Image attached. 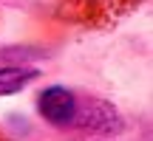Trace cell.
Returning <instances> with one entry per match:
<instances>
[{"label": "cell", "instance_id": "obj_2", "mask_svg": "<svg viewBox=\"0 0 153 141\" xmlns=\"http://www.w3.org/2000/svg\"><path fill=\"white\" fill-rule=\"evenodd\" d=\"M71 127L88 133H102V136H116L125 130V119L119 116L114 104L102 102V99H85V102L76 99V113Z\"/></svg>", "mask_w": 153, "mask_h": 141}, {"label": "cell", "instance_id": "obj_4", "mask_svg": "<svg viewBox=\"0 0 153 141\" xmlns=\"http://www.w3.org/2000/svg\"><path fill=\"white\" fill-rule=\"evenodd\" d=\"M40 79L37 68H23V65H6L0 68V96H11V93L23 90L28 82Z\"/></svg>", "mask_w": 153, "mask_h": 141}, {"label": "cell", "instance_id": "obj_5", "mask_svg": "<svg viewBox=\"0 0 153 141\" xmlns=\"http://www.w3.org/2000/svg\"><path fill=\"white\" fill-rule=\"evenodd\" d=\"M0 141H9V138H6V133H3V130H0Z\"/></svg>", "mask_w": 153, "mask_h": 141}, {"label": "cell", "instance_id": "obj_3", "mask_svg": "<svg viewBox=\"0 0 153 141\" xmlns=\"http://www.w3.org/2000/svg\"><path fill=\"white\" fill-rule=\"evenodd\" d=\"M37 110L48 124L54 127H71L76 113V96L62 85H51L37 96Z\"/></svg>", "mask_w": 153, "mask_h": 141}, {"label": "cell", "instance_id": "obj_1", "mask_svg": "<svg viewBox=\"0 0 153 141\" xmlns=\"http://www.w3.org/2000/svg\"><path fill=\"white\" fill-rule=\"evenodd\" d=\"M142 0H57V11L62 20L76 26L99 28L131 14Z\"/></svg>", "mask_w": 153, "mask_h": 141}]
</instances>
